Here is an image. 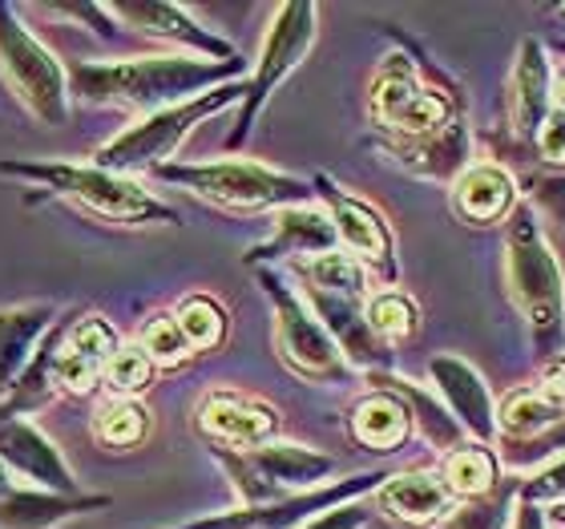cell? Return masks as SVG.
Returning <instances> with one entry per match:
<instances>
[{"instance_id":"1","label":"cell","mask_w":565,"mask_h":529,"mask_svg":"<svg viewBox=\"0 0 565 529\" xmlns=\"http://www.w3.org/2000/svg\"><path fill=\"white\" fill-rule=\"evenodd\" d=\"M243 61H206L182 57V53H150V57L121 61H73L70 89L85 106L134 109L138 118L158 109L182 106L190 97H202L226 82H243Z\"/></svg>"},{"instance_id":"2","label":"cell","mask_w":565,"mask_h":529,"mask_svg":"<svg viewBox=\"0 0 565 529\" xmlns=\"http://www.w3.org/2000/svg\"><path fill=\"white\" fill-rule=\"evenodd\" d=\"M0 178L41 190V199L70 202L102 223L118 226H174L182 223L174 207L153 199L138 178L114 174L94 162H49V158H4Z\"/></svg>"},{"instance_id":"3","label":"cell","mask_w":565,"mask_h":529,"mask_svg":"<svg viewBox=\"0 0 565 529\" xmlns=\"http://www.w3.org/2000/svg\"><path fill=\"white\" fill-rule=\"evenodd\" d=\"M505 287L518 311L530 319L533 348L542 360L562 356L565 340V271L545 243L530 202H521L505 223Z\"/></svg>"},{"instance_id":"4","label":"cell","mask_w":565,"mask_h":529,"mask_svg":"<svg viewBox=\"0 0 565 529\" xmlns=\"http://www.w3.org/2000/svg\"><path fill=\"white\" fill-rule=\"evenodd\" d=\"M158 182L186 190L194 199L214 202L223 211L263 214L287 211V207H307L316 199L311 182L295 174H282L275 166L247 162V158H223V162H170L153 170Z\"/></svg>"},{"instance_id":"5","label":"cell","mask_w":565,"mask_h":529,"mask_svg":"<svg viewBox=\"0 0 565 529\" xmlns=\"http://www.w3.org/2000/svg\"><path fill=\"white\" fill-rule=\"evenodd\" d=\"M243 97H247V77H243V82L218 85V89H211V94H202V97H190L182 106L146 114V118L130 121L121 134H114L106 146H97L94 166L114 170V174H130V178H138L141 170L153 174L158 166H170L178 146L199 130L202 121L214 118V114H223L226 106H235Z\"/></svg>"},{"instance_id":"6","label":"cell","mask_w":565,"mask_h":529,"mask_svg":"<svg viewBox=\"0 0 565 529\" xmlns=\"http://www.w3.org/2000/svg\"><path fill=\"white\" fill-rule=\"evenodd\" d=\"M0 77L24 114L41 126H65L70 118V70L41 36L21 21L17 4L0 0Z\"/></svg>"},{"instance_id":"7","label":"cell","mask_w":565,"mask_h":529,"mask_svg":"<svg viewBox=\"0 0 565 529\" xmlns=\"http://www.w3.org/2000/svg\"><path fill=\"white\" fill-rule=\"evenodd\" d=\"M211 457L223 465L243 506H275L299 494L323 489L340 461L319 448L295 445V441H271L259 448H211Z\"/></svg>"},{"instance_id":"8","label":"cell","mask_w":565,"mask_h":529,"mask_svg":"<svg viewBox=\"0 0 565 529\" xmlns=\"http://www.w3.org/2000/svg\"><path fill=\"white\" fill-rule=\"evenodd\" d=\"M255 279H259L263 295L271 299L275 352H279L282 364L291 368L299 380H311V384H348L355 368L348 364L340 343L331 340V331L319 324L303 292L291 287L275 267H259Z\"/></svg>"},{"instance_id":"9","label":"cell","mask_w":565,"mask_h":529,"mask_svg":"<svg viewBox=\"0 0 565 529\" xmlns=\"http://www.w3.org/2000/svg\"><path fill=\"white\" fill-rule=\"evenodd\" d=\"M367 114L388 138H424L460 114L457 94L428 85L408 53H388L372 73Z\"/></svg>"},{"instance_id":"10","label":"cell","mask_w":565,"mask_h":529,"mask_svg":"<svg viewBox=\"0 0 565 529\" xmlns=\"http://www.w3.org/2000/svg\"><path fill=\"white\" fill-rule=\"evenodd\" d=\"M316 24H319L316 4H303V0H299V4H279V9H275V21H271V29H267V36H263V53H259V61H255V73L247 77V97H243L235 130L226 134V150L247 146L250 130H255L259 114L267 109L271 94L303 65V57L311 53V45H316Z\"/></svg>"},{"instance_id":"11","label":"cell","mask_w":565,"mask_h":529,"mask_svg":"<svg viewBox=\"0 0 565 529\" xmlns=\"http://www.w3.org/2000/svg\"><path fill=\"white\" fill-rule=\"evenodd\" d=\"M316 194L328 207L331 223H335V235H340V247L352 255L360 267L372 275L384 287H396V275H401V260H396V239H392L388 219L372 207V202L355 199L343 187H335L328 174L316 178Z\"/></svg>"},{"instance_id":"12","label":"cell","mask_w":565,"mask_h":529,"mask_svg":"<svg viewBox=\"0 0 565 529\" xmlns=\"http://www.w3.org/2000/svg\"><path fill=\"white\" fill-rule=\"evenodd\" d=\"M384 482H388V473H355V477L331 482V485H323V489L291 497V501L223 509V514H211V518L186 521V526H174V529H299L303 521L319 518V514H328V509L348 506V501H355V497H364V494H376Z\"/></svg>"},{"instance_id":"13","label":"cell","mask_w":565,"mask_h":529,"mask_svg":"<svg viewBox=\"0 0 565 529\" xmlns=\"http://www.w3.org/2000/svg\"><path fill=\"white\" fill-rule=\"evenodd\" d=\"M194 429L211 441V448H259L279 441L282 416L275 404L250 392L211 389L194 409Z\"/></svg>"},{"instance_id":"14","label":"cell","mask_w":565,"mask_h":529,"mask_svg":"<svg viewBox=\"0 0 565 529\" xmlns=\"http://www.w3.org/2000/svg\"><path fill=\"white\" fill-rule=\"evenodd\" d=\"M121 331L97 311L73 316L57 348V396L89 400L106 380L109 360L121 348Z\"/></svg>"},{"instance_id":"15","label":"cell","mask_w":565,"mask_h":529,"mask_svg":"<svg viewBox=\"0 0 565 529\" xmlns=\"http://www.w3.org/2000/svg\"><path fill=\"white\" fill-rule=\"evenodd\" d=\"M0 461L29 489H49V494H70V497L85 494L82 485H77V473L70 469V461L61 457L57 441L45 429H36L29 416L0 424Z\"/></svg>"},{"instance_id":"16","label":"cell","mask_w":565,"mask_h":529,"mask_svg":"<svg viewBox=\"0 0 565 529\" xmlns=\"http://www.w3.org/2000/svg\"><path fill=\"white\" fill-rule=\"evenodd\" d=\"M109 17L121 21L134 33L150 36L158 45H170L182 57H206V61H235V45L223 41L218 33L202 29L182 4H109Z\"/></svg>"},{"instance_id":"17","label":"cell","mask_w":565,"mask_h":529,"mask_svg":"<svg viewBox=\"0 0 565 529\" xmlns=\"http://www.w3.org/2000/svg\"><path fill=\"white\" fill-rule=\"evenodd\" d=\"M328 251H340V235H335V223L331 214L316 202L307 207H287V211H275L271 235L255 243V247L243 255L247 267H271V263L295 260V263H311Z\"/></svg>"},{"instance_id":"18","label":"cell","mask_w":565,"mask_h":529,"mask_svg":"<svg viewBox=\"0 0 565 529\" xmlns=\"http://www.w3.org/2000/svg\"><path fill=\"white\" fill-rule=\"evenodd\" d=\"M565 421V356L545 360L537 372V384L505 392L501 409H497V424L505 441H533V436L550 433Z\"/></svg>"},{"instance_id":"19","label":"cell","mask_w":565,"mask_h":529,"mask_svg":"<svg viewBox=\"0 0 565 529\" xmlns=\"http://www.w3.org/2000/svg\"><path fill=\"white\" fill-rule=\"evenodd\" d=\"M428 377H433L436 392L445 396V409L457 416L460 429L469 436H477L484 448L497 445L501 424H497V404H493V396H489V389H484L481 372L445 352L428 360Z\"/></svg>"},{"instance_id":"20","label":"cell","mask_w":565,"mask_h":529,"mask_svg":"<svg viewBox=\"0 0 565 529\" xmlns=\"http://www.w3.org/2000/svg\"><path fill=\"white\" fill-rule=\"evenodd\" d=\"M457 506L460 501L452 497L445 477L428 469L388 473V482L376 489V509L404 529H428V526H436V521L445 526L448 514Z\"/></svg>"},{"instance_id":"21","label":"cell","mask_w":565,"mask_h":529,"mask_svg":"<svg viewBox=\"0 0 565 529\" xmlns=\"http://www.w3.org/2000/svg\"><path fill=\"white\" fill-rule=\"evenodd\" d=\"M61 319V307L49 299H29V304L0 307V400L17 389L21 372L36 356L53 324Z\"/></svg>"},{"instance_id":"22","label":"cell","mask_w":565,"mask_h":529,"mask_svg":"<svg viewBox=\"0 0 565 529\" xmlns=\"http://www.w3.org/2000/svg\"><path fill=\"white\" fill-rule=\"evenodd\" d=\"M384 154L396 158L408 174L452 178V182H457V178L472 166L469 162V126H465V118L457 114L448 126L424 134V138H388L384 141Z\"/></svg>"},{"instance_id":"23","label":"cell","mask_w":565,"mask_h":529,"mask_svg":"<svg viewBox=\"0 0 565 529\" xmlns=\"http://www.w3.org/2000/svg\"><path fill=\"white\" fill-rule=\"evenodd\" d=\"M518 182L497 162H472L452 182V211H457V219H465L472 226L509 223V214L518 211Z\"/></svg>"},{"instance_id":"24","label":"cell","mask_w":565,"mask_h":529,"mask_svg":"<svg viewBox=\"0 0 565 529\" xmlns=\"http://www.w3.org/2000/svg\"><path fill=\"white\" fill-rule=\"evenodd\" d=\"M550 89H554V73H550L545 49L537 41H521L518 70H513V82H509V121H513L518 138H537L542 121L554 109Z\"/></svg>"},{"instance_id":"25","label":"cell","mask_w":565,"mask_h":529,"mask_svg":"<svg viewBox=\"0 0 565 529\" xmlns=\"http://www.w3.org/2000/svg\"><path fill=\"white\" fill-rule=\"evenodd\" d=\"M109 506V494H49V489H29L17 485L0 501V529H57L73 518L97 514Z\"/></svg>"},{"instance_id":"26","label":"cell","mask_w":565,"mask_h":529,"mask_svg":"<svg viewBox=\"0 0 565 529\" xmlns=\"http://www.w3.org/2000/svg\"><path fill=\"white\" fill-rule=\"evenodd\" d=\"M348 433L360 448H372V453H396V448L416 433L413 412L396 392L376 389L367 392L364 400H355L352 412H348Z\"/></svg>"},{"instance_id":"27","label":"cell","mask_w":565,"mask_h":529,"mask_svg":"<svg viewBox=\"0 0 565 529\" xmlns=\"http://www.w3.org/2000/svg\"><path fill=\"white\" fill-rule=\"evenodd\" d=\"M376 389H388L396 392V396L408 404V412H413V424L416 433L428 441L433 448H440V453H457V448H465V441H469V433L457 424V416L445 409V404H436V392L420 389L416 380H404V377H392V372H380V377H367Z\"/></svg>"},{"instance_id":"28","label":"cell","mask_w":565,"mask_h":529,"mask_svg":"<svg viewBox=\"0 0 565 529\" xmlns=\"http://www.w3.org/2000/svg\"><path fill=\"white\" fill-rule=\"evenodd\" d=\"M89 433L102 448H114V453H126V448H138L146 436H150V409L141 400H114L106 396L89 416Z\"/></svg>"},{"instance_id":"29","label":"cell","mask_w":565,"mask_h":529,"mask_svg":"<svg viewBox=\"0 0 565 529\" xmlns=\"http://www.w3.org/2000/svg\"><path fill=\"white\" fill-rule=\"evenodd\" d=\"M174 319H178V328H182V336L190 340V348H194V356L218 352V348L226 343V336H231V316H226V307L206 292L182 295V299L174 304Z\"/></svg>"},{"instance_id":"30","label":"cell","mask_w":565,"mask_h":529,"mask_svg":"<svg viewBox=\"0 0 565 529\" xmlns=\"http://www.w3.org/2000/svg\"><path fill=\"white\" fill-rule=\"evenodd\" d=\"M497 469H501V461H497L493 448L465 445L457 453H448L445 465H440V477H445L457 501H477V497H489L497 489Z\"/></svg>"},{"instance_id":"31","label":"cell","mask_w":565,"mask_h":529,"mask_svg":"<svg viewBox=\"0 0 565 529\" xmlns=\"http://www.w3.org/2000/svg\"><path fill=\"white\" fill-rule=\"evenodd\" d=\"M299 283L307 287H319V292H331V295H355V299H367L372 295V275H367L360 263L348 255V251H328V255H319L311 263H299Z\"/></svg>"},{"instance_id":"32","label":"cell","mask_w":565,"mask_h":529,"mask_svg":"<svg viewBox=\"0 0 565 529\" xmlns=\"http://www.w3.org/2000/svg\"><path fill=\"white\" fill-rule=\"evenodd\" d=\"M367 324L376 331V340L384 343V348H392V343L413 340L416 331H420V307H416L413 295H404L401 287H380V292H372V299H367Z\"/></svg>"},{"instance_id":"33","label":"cell","mask_w":565,"mask_h":529,"mask_svg":"<svg viewBox=\"0 0 565 529\" xmlns=\"http://www.w3.org/2000/svg\"><path fill=\"white\" fill-rule=\"evenodd\" d=\"M153 377H158V364L150 360V352L138 340H126L118 348V356L109 360L102 392L114 400H138L153 384Z\"/></svg>"},{"instance_id":"34","label":"cell","mask_w":565,"mask_h":529,"mask_svg":"<svg viewBox=\"0 0 565 529\" xmlns=\"http://www.w3.org/2000/svg\"><path fill=\"white\" fill-rule=\"evenodd\" d=\"M138 343L150 352V360L158 368H182L194 360V348H190V340L178 328L174 311H158V316L146 319L138 331Z\"/></svg>"},{"instance_id":"35","label":"cell","mask_w":565,"mask_h":529,"mask_svg":"<svg viewBox=\"0 0 565 529\" xmlns=\"http://www.w3.org/2000/svg\"><path fill=\"white\" fill-rule=\"evenodd\" d=\"M521 497V482H505L501 485V494H489V497H477V501H460L452 514H448L445 529H505L509 526V509L513 501Z\"/></svg>"},{"instance_id":"36","label":"cell","mask_w":565,"mask_h":529,"mask_svg":"<svg viewBox=\"0 0 565 529\" xmlns=\"http://www.w3.org/2000/svg\"><path fill=\"white\" fill-rule=\"evenodd\" d=\"M554 453H565V421L557 424V429H550V433L533 436V441H505V448H501V457L505 465H537V461L554 457Z\"/></svg>"},{"instance_id":"37","label":"cell","mask_w":565,"mask_h":529,"mask_svg":"<svg viewBox=\"0 0 565 529\" xmlns=\"http://www.w3.org/2000/svg\"><path fill=\"white\" fill-rule=\"evenodd\" d=\"M521 501H530V506H545V501L565 506V457L554 461L537 477H530V482H521Z\"/></svg>"},{"instance_id":"38","label":"cell","mask_w":565,"mask_h":529,"mask_svg":"<svg viewBox=\"0 0 565 529\" xmlns=\"http://www.w3.org/2000/svg\"><path fill=\"white\" fill-rule=\"evenodd\" d=\"M533 146H537V158H542V162L565 166V109H550V118L542 121Z\"/></svg>"},{"instance_id":"39","label":"cell","mask_w":565,"mask_h":529,"mask_svg":"<svg viewBox=\"0 0 565 529\" xmlns=\"http://www.w3.org/2000/svg\"><path fill=\"white\" fill-rule=\"evenodd\" d=\"M367 521H372V514H367L364 506L348 501V506H335V509H328V514H319V518L303 521L299 529H364Z\"/></svg>"},{"instance_id":"40","label":"cell","mask_w":565,"mask_h":529,"mask_svg":"<svg viewBox=\"0 0 565 529\" xmlns=\"http://www.w3.org/2000/svg\"><path fill=\"white\" fill-rule=\"evenodd\" d=\"M513 529H550V518H545L542 506H530V501H521L518 514H513Z\"/></svg>"},{"instance_id":"41","label":"cell","mask_w":565,"mask_h":529,"mask_svg":"<svg viewBox=\"0 0 565 529\" xmlns=\"http://www.w3.org/2000/svg\"><path fill=\"white\" fill-rule=\"evenodd\" d=\"M17 485H21V482H17V477H12V469H9V465H4V461H0V501H4V497H9L12 489H17Z\"/></svg>"},{"instance_id":"42","label":"cell","mask_w":565,"mask_h":529,"mask_svg":"<svg viewBox=\"0 0 565 529\" xmlns=\"http://www.w3.org/2000/svg\"><path fill=\"white\" fill-rule=\"evenodd\" d=\"M550 94H554V109H565V70L554 73V89Z\"/></svg>"},{"instance_id":"43","label":"cell","mask_w":565,"mask_h":529,"mask_svg":"<svg viewBox=\"0 0 565 529\" xmlns=\"http://www.w3.org/2000/svg\"><path fill=\"white\" fill-rule=\"evenodd\" d=\"M557 521H565V506H557Z\"/></svg>"},{"instance_id":"44","label":"cell","mask_w":565,"mask_h":529,"mask_svg":"<svg viewBox=\"0 0 565 529\" xmlns=\"http://www.w3.org/2000/svg\"><path fill=\"white\" fill-rule=\"evenodd\" d=\"M557 12H562V17H565V4H562V9H557Z\"/></svg>"}]
</instances>
